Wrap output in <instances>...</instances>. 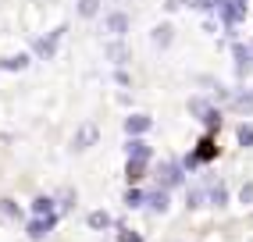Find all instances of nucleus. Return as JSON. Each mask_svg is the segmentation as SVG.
I'll return each instance as SVG.
<instances>
[{
  "label": "nucleus",
  "mask_w": 253,
  "mask_h": 242,
  "mask_svg": "<svg viewBox=\"0 0 253 242\" xmlns=\"http://www.w3.org/2000/svg\"><path fill=\"white\" fill-rule=\"evenodd\" d=\"M57 224V214H36L29 221V239H46Z\"/></svg>",
  "instance_id": "obj_1"
},
{
  "label": "nucleus",
  "mask_w": 253,
  "mask_h": 242,
  "mask_svg": "<svg viewBox=\"0 0 253 242\" xmlns=\"http://www.w3.org/2000/svg\"><path fill=\"white\" fill-rule=\"evenodd\" d=\"M232 54H235V72H239V75H250V68H253V50L243 46V43H235Z\"/></svg>",
  "instance_id": "obj_2"
},
{
  "label": "nucleus",
  "mask_w": 253,
  "mask_h": 242,
  "mask_svg": "<svg viewBox=\"0 0 253 242\" xmlns=\"http://www.w3.org/2000/svg\"><path fill=\"white\" fill-rule=\"evenodd\" d=\"M214 153H217V146H214V139H211V135H207V139H200V150H196V153H193V157H189V161H185V164H189V167H193V164H200V161H211V157H214Z\"/></svg>",
  "instance_id": "obj_3"
},
{
  "label": "nucleus",
  "mask_w": 253,
  "mask_h": 242,
  "mask_svg": "<svg viewBox=\"0 0 253 242\" xmlns=\"http://www.w3.org/2000/svg\"><path fill=\"white\" fill-rule=\"evenodd\" d=\"M107 32H114V36H125V32H128V14H122V11L107 14Z\"/></svg>",
  "instance_id": "obj_4"
},
{
  "label": "nucleus",
  "mask_w": 253,
  "mask_h": 242,
  "mask_svg": "<svg viewBox=\"0 0 253 242\" xmlns=\"http://www.w3.org/2000/svg\"><path fill=\"white\" fill-rule=\"evenodd\" d=\"M146 128H150V118H146V114H132V118L125 121V132H128V135H143Z\"/></svg>",
  "instance_id": "obj_5"
},
{
  "label": "nucleus",
  "mask_w": 253,
  "mask_h": 242,
  "mask_svg": "<svg viewBox=\"0 0 253 242\" xmlns=\"http://www.w3.org/2000/svg\"><path fill=\"white\" fill-rule=\"evenodd\" d=\"M61 36H64V25H61L57 32H50V40H40V54H43V57H54V50H57Z\"/></svg>",
  "instance_id": "obj_6"
},
{
  "label": "nucleus",
  "mask_w": 253,
  "mask_h": 242,
  "mask_svg": "<svg viewBox=\"0 0 253 242\" xmlns=\"http://www.w3.org/2000/svg\"><path fill=\"white\" fill-rule=\"evenodd\" d=\"M143 171H146V161H139V157H128V167H125V178L136 185L139 178H143Z\"/></svg>",
  "instance_id": "obj_7"
},
{
  "label": "nucleus",
  "mask_w": 253,
  "mask_h": 242,
  "mask_svg": "<svg viewBox=\"0 0 253 242\" xmlns=\"http://www.w3.org/2000/svg\"><path fill=\"white\" fill-rule=\"evenodd\" d=\"M0 68H4V72H22V68H29V57L25 54H11V57L0 61Z\"/></svg>",
  "instance_id": "obj_8"
},
{
  "label": "nucleus",
  "mask_w": 253,
  "mask_h": 242,
  "mask_svg": "<svg viewBox=\"0 0 253 242\" xmlns=\"http://www.w3.org/2000/svg\"><path fill=\"white\" fill-rule=\"evenodd\" d=\"M128 157H139V161H150V146L143 143V139H128Z\"/></svg>",
  "instance_id": "obj_9"
},
{
  "label": "nucleus",
  "mask_w": 253,
  "mask_h": 242,
  "mask_svg": "<svg viewBox=\"0 0 253 242\" xmlns=\"http://www.w3.org/2000/svg\"><path fill=\"white\" fill-rule=\"evenodd\" d=\"M93 139H96V128H93V125H86V128H82V132L75 135V150H86Z\"/></svg>",
  "instance_id": "obj_10"
},
{
  "label": "nucleus",
  "mask_w": 253,
  "mask_h": 242,
  "mask_svg": "<svg viewBox=\"0 0 253 242\" xmlns=\"http://www.w3.org/2000/svg\"><path fill=\"white\" fill-rule=\"evenodd\" d=\"M146 203L154 206L157 214H164V210H168V193H164V189H161V193H150V196H146Z\"/></svg>",
  "instance_id": "obj_11"
},
{
  "label": "nucleus",
  "mask_w": 253,
  "mask_h": 242,
  "mask_svg": "<svg viewBox=\"0 0 253 242\" xmlns=\"http://www.w3.org/2000/svg\"><path fill=\"white\" fill-rule=\"evenodd\" d=\"M32 214H54V200H50V196H36V200H32Z\"/></svg>",
  "instance_id": "obj_12"
},
{
  "label": "nucleus",
  "mask_w": 253,
  "mask_h": 242,
  "mask_svg": "<svg viewBox=\"0 0 253 242\" xmlns=\"http://www.w3.org/2000/svg\"><path fill=\"white\" fill-rule=\"evenodd\" d=\"M89 228H111V214L107 210H93L89 214Z\"/></svg>",
  "instance_id": "obj_13"
},
{
  "label": "nucleus",
  "mask_w": 253,
  "mask_h": 242,
  "mask_svg": "<svg viewBox=\"0 0 253 242\" xmlns=\"http://www.w3.org/2000/svg\"><path fill=\"white\" fill-rule=\"evenodd\" d=\"M96 11H100V0H79V14L82 18H96Z\"/></svg>",
  "instance_id": "obj_14"
},
{
  "label": "nucleus",
  "mask_w": 253,
  "mask_h": 242,
  "mask_svg": "<svg viewBox=\"0 0 253 242\" xmlns=\"http://www.w3.org/2000/svg\"><path fill=\"white\" fill-rule=\"evenodd\" d=\"M107 57H114V64H125V57H128V50H125L122 43H111V46H107Z\"/></svg>",
  "instance_id": "obj_15"
},
{
  "label": "nucleus",
  "mask_w": 253,
  "mask_h": 242,
  "mask_svg": "<svg viewBox=\"0 0 253 242\" xmlns=\"http://www.w3.org/2000/svg\"><path fill=\"white\" fill-rule=\"evenodd\" d=\"M161 175H164V185H178V182H182V171H178L175 164H168Z\"/></svg>",
  "instance_id": "obj_16"
},
{
  "label": "nucleus",
  "mask_w": 253,
  "mask_h": 242,
  "mask_svg": "<svg viewBox=\"0 0 253 242\" xmlns=\"http://www.w3.org/2000/svg\"><path fill=\"white\" fill-rule=\"evenodd\" d=\"M154 43H157V46H168V43H171V25L154 29Z\"/></svg>",
  "instance_id": "obj_17"
},
{
  "label": "nucleus",
  "mask_w": 253,
  "mask_h": 242,
  "mask_svg": "<svg viewBox=\"0 0 253 242\" xmlns=\"http://www.w3.org/2000/svg\"><path fill=\"white\" fill-rule=\"evenodd\" d=\"M239 143L243 146H253V125H239Z\"/></svg>",
  "instance_id": "obj_18"
},
{
  "label": "nucleus",
  "mask_w": 253,
  "mask_h": 242,
  "mask_svg": "<svg viewBox=\"0 0 253 242\" xmlns=\"http://www.w3.org/2000/svg\"><path fill=\"white\" fill-rule=\"evenodd\" d=\"M143 200H146V196L139 193V189H128V193H125V203H128V206H139Z\"/></svg>",
  "instance_id": "obj_19"
},
{
  "label": "nucleus",
  "mask_w": 253,
  "mask_h": 242,
  "mask_svg": "<svg viewBox=\"0 0 253 242\" xmlns=\"http://www.w3.org/2000/svg\"><path fill=\"white\" fill-rule=\"evenodd\" d=\"M211 200H214V206H225V200H228V193H225V185H217L214 193H211Z\"/></svg>",
  "instance_id": "obj_20"
},
{
  "label": "nucleus",
  "mask_w": 253,
  "mask_h": 242,
  "mask_svg": "<svg viewBox=\"0 0 253 242\" xmlns=\"http://www.w3.org/2000/svg\"><path fill=\"white\" fill-rule=\"evenodd\" d=\"M0 210H4V214H18V206H14L11 200H0Z\"/></svg>",
  "instance_id": "obj_21"
},
{
  "label": "nucleus",
  "mask_w": 253,
  "mask_h": 242,
  "mask_svg": "<svg viewBox=\"0 0 253 242\" xmlns=\"http://www.w3.org/2000/svg\"><path fill=\"white\" fill-rule=\"evenodd\" d=\"M118 239H122V242H143V239H139V235H132V232H128V228H122V235H118Z\"/></svg>",
  "instance_id": "obj_22"
},
{
  "label": "nucleus",
  "mask_w": 253,
  "mask_h": 242,
  "mask_svg": "<svg viewBox=\"0 0 253 242\" xmlns=\"http://www.w3.org/2000/svg\"><path fill=\"white\" fill-rule=\"evenodd\" d=\"M239 196H243V203H250V200H253V185H243V193H239Z\"/></svg>",
  "instance_id": "obj_23"
},
{
  "label": "nucleus",
  "mask_w": 253,
  "mask_h": 242,
  "mask_svg": "<svg viewBox=\"0 0 253 242\" xmlns=\"http://www.w3.org/2000/svg\"><path fill=\"white\" fill-rule=\"evenodd\" d=\"M239 4H246V0H239Z\"/></svg>",
  "instance_id": "obj_24"
}]
</instances>
